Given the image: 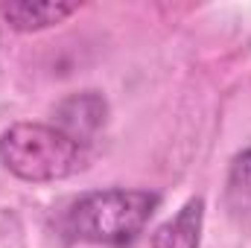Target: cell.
Listing matches in <instances>:
<instances>
[{"mask_svg": "<svg viewBox=\"0 0 251 248\" xmlns=\"http://www.w3.org/2000/svg\"><path fill=\"white\" fill-rule=\"evenodd\" d=\"M0 164L32 184L62 181L85 167L82 143L56 125L15 123L0 137Z\"/></svg>", "mask_w": 251, "mask_h": 248, "instance_id": "1", "label": "cell"}, {"mask_svg": "<svg viewBox=\"0 0 251 248\" xmlns=\"http://www.w3.org/2000/svg\"><path fill=\"white\" fill-rule=\"evenodd\" d=\"M158 207L146 190H100L82 196L67 213V231L97 246H128Z\"/></svg>", "mask_w": 251, "mask_h": 248, "instance_id": "2", "label": "cell"}, {"mask_svg": "<svg viewBox=\"0 0 251 248\" xmlns=\"http://www.w3.org/2000/svg\"><path fill=\"white\" fill-rule=\"evenodd\" d=\"M79 9V3H59V0H18L3 6V18L12 29L18 32H35L47 29L53 24H62Z\"/></svg>", "mask_w": 251, "mask_h": 248, "instance_id": "3", "label": "cell"}, {"mask_svg": "<svg viewBox=\"0 0 251 248\" xmlns=\"http://www.w3.org/2000/svg\"><path fill=\"white\" fill-rule=\"evenodd\" d=\"M201 219H204V201L190 198L170 222H164L152 234V248H199Z\"/></svg>", "mask_w": 251, "mask_h": 248, "instance_id": "4", "label": "cell"}, {"mask_svg": "<svg viewBox=\"0 0 251 248\" xmlns=\"http://www.w3.org/2000/svg\"><path fill=\"white\" fill-rule=\"evenodd\" d=\"M225 204L234 219L251 222V149L237 155L225 184Z\"/></svg>", "mask_w": 251, "mask_h": 248, "instance_id": "5", "label": "cell"}]
</instances>
